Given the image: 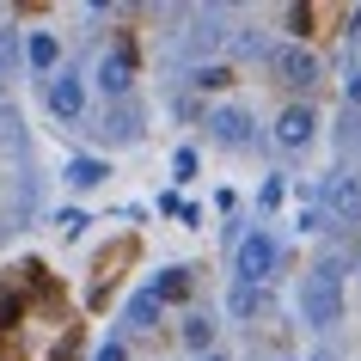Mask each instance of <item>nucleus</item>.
Listing matches in <instances>:
<instances>
[{"label":"nucleus","mask_w":361,"mask_h":361,"mask_svg":"<svg viewBox=\"0 0 361 361\" xmlns=\"http://www.w3.org/2000/svg\"><path fill=\"white\" fill-rule=\"evenodd\" d=\"M56 227L68 233V239H80V233H86V209H56Z\"/></svg>","instance_id":"16"},{"label":"nucleus","mask_w":361,"mask_h":361,"mask_svg":"<svg viewBox=\"0 0 361 361\" xmlns=\"http://www.w3.org/2000/svg\"><path fill=\"white\" fill-rule=\"evenodd\" d=\"M202 123H209L214 147H251V141H257V123H251V111H245V104H214V111L202 116Z\"/></svg>","instance_id":"5"},{"label":"nucleus","mask_w":361,"mask_h":361,"mask_svg":"<svg viewBox=\"0 0 361 361\" xmlns=\"http://www.w3.org/2000/svg\"><path fill=\"white\" fill-rule=\"evenodd\" d=\"M123 324H129V331H153V324H159V294H153V282L123 306Z\"/></svg>","instance_id":"10"},{"label":"nucleus","mask_w":361,"mask_h":361,"mask_svg":"<svg viewBox=\"0 0 361 361\" xmlns=\"http://www.w3.org/2000/svg\"><path fill=\"white\" fill-rule=\"evenodd\" d=\"M25 61H31L37 74H49V68L61 61V43L49 37V31H31V43H25Z\"/></svg>","instance_id":"12"},{"label":"nucleus","mask_w":361,"mask_h":361,"mask_svg":"<svg viewBox=\"0 0 361 361\" xmlns=\"http://www.w3.org/2000/svg\"><path fill=\"white\" fill-rule=\"evenodd\" d=\"M324 221L361 227V178L355 171H331V184H324Z\"/></svg>","instance_id":"4"},{"label":"nucleus","mask_w":361,"mask_h":361,"mask_svg":"<svg viewBox=\"0 0 361 361\" xmlns=\"http://www.w3.org/2000/svg\"><path fill=\"white\" fill-rule=\"evenodd\" d=\"M343 98H349V104L361 111V68H349V80H343Z\"/></svg>","instance_id":"19"},{"label":"nucleus","mask_w":361,"mask_h":361,"mask_svg":"<svg viewBox=\"0 0 361 361\" xmlns=\"http://www.w3.org/2000/svg\"><path fill=\"white\" fill-rule=\"evenodd\" d=\"M196 361H227V355H221V349H209V355H196Z\"/></svg>","instance_id":"21"},{"label":"nucleus","mask_w":361,"mask_h":361,"mask_svg":"<svg viewBox=\"0 0 361 361\" xmlns=\"http://www.w3.org/2000/svg\"><path fill=\"white\" fill-rule=\"evenodd\" d=\"M269 141L282 153H300L319 141V111L312 104H288V111H276V123H269Z\"/></svg>","instance_id":"3"},{"label":"nucleus","mask_w":361,"mask_h":361,"mask_svg":"<svg viewBox=\"0 0 361 361\" xmlns=\"http://www.w3.org/2000/svg\"><path fill=\"white\" fill-rule=\"evenodd\" d=\"M184 349H196V355L214 349V319L209 312H184Z\"/></svg>","instance_id":"13"},{"label":"nucleus","mask_w":361,"mask_h":361,"mask_svg":"<svg viewBox=\"0 0 361 361\" xmlns=\"http://www.w3.org/2000/svg\"><path fill=\"white\" fill-rule=\"evenodd\" d=\"M49 111H56L61 123H74V116H86V80H80L74 68L49 80Z\"/></svg>","instance_id":"8"},{"label":"nucleus","mask_w":361,"mask_h":361,"mask_svg":"<svg viewBox=\"0 0 361 361\" xmlns=\"http://www.w3.org/2000/svg\"><path fill=\"white\" fill-rule=\"evenodd\" d=\"M153 294H159V300H184V294H190V269H166V276H153Z\"/></svg>","instance_id":"14"},{"label":"nucleus","mask_w":361,"mask_h":361,"mask_svg":"<svg viewBox=\"0 0 361 361\" xmlns=\"http://www.w3.org/2000/svg\"><path fill=\"white\" fill-rule=\"evenodd\" d=\"M104 178H111V166H104L98 153H74V159H68V184H74V190H98Z\"/></svg>","instance_id":"9"},{"label":"nucleus","mask_w":361,"mask_h":361,"mask_svg":"<svg viewBox=\"0 0 361 361\" xmlns=\"http://www.w3.org/2000/svg\"><path fill=\"white\" fill-rule=\"evenodd\" d=\"M306 25H312V13H306V6H288V31H294V37H300Z\"/></svg>","instance_id":"20"},{"label":"nucleus","mask_w":361,"mask_h":361,"mask_svg":"<svg viewBox=\"0 0 361 361\" xmlns=\"http://www.w3.org/2000/svg\"><path fill=\"white\" fill-rule=\"evenodd\" d=\"M319 56H312V49H300V43H282V49H276V80H282V86H294V92H312V86H319Z\"/></svg>","instance_id":"6"},{"label":"nucleus","mask_w":361,"mask_h":361,"mask_svg":"<svg viewBox=\"0 0 361 361\" xmlns=\"http://www.w3.org/2000/svg\"><path fill=\"white\" fill-rule=\"evenodd\" d=\"M276 264H282V245H276L269 233H245V239H239V251H233V282L264 288L269 276H276Z\"/></svg>","instance_id":"2"},{"label":"nucleus","mask_w":361,"mask_h":361,"mask_svg":"<svg viewBox=\"0 0 361 361\" xmlns=\"http://www.w3.org/2000/svg\"><path fill=\"white\" fill-rule=\"evenodd\" d=\"M282 196H288V184H282V178H264V190H257L264 214H269V209H282Z\"/></svg>","instance_id":"17"},{"label":"nucleus","mask_w":361,"mask_h":361,"mask_svg":"<svg viewBox=\"0 0 361 361\" xmlns=\"http://www.w3.org/2000/svg\"><path fill=\"white\" fill-rule=\"evenodd\" d=\"M129 80H135V49L129 43H111L104 56H98V92H129Z\"/></svg>","instance_id":"7"},{"label":"nucleus","mask_w":361,"mask_h":361,"mask_svg":"<svg viewBox=\"0 0 361 361\" xmlns=\"http://www.w3.org/2000/svg\"><path fill=\"white\" fill-rule=\"evenodd\" d=\"M227 312H233V319H257V312H264V288L233 282V288H227Z\"/></svg>","instance_id":"11"},{"label":"nucleus","mask_w":361,"mask_h":361,"mask_svg":"<svg viewBox=\"0 0 361 361\" xmlns=\"http://www.w3.org/2000/svg\"><path fill=\"white\" fill-rule=\"evenodd\" d=\"M92 361H129V349H123V337H104L98 343V355Z\"/></svg>","instance_id":"18"},{"label":"nucleus","mask_w":361,"mask_h":361,"mask_svg":"<svg viewBox=\"0 0 361 361\" xmlns=\"http://www.w3.org/2000/svg\"><path fill=\"white\" fill-rule=\"evenodd\" d=\"M171 178H178V184H190V178H196V147H178V153H171Z\"/></svg>","instance_id":"15"},{"label":"nucleus","mask_w":361,"mask_h":361,"mask_svg":"<svg viewBox=\"0 0 361 361\" xmlns=\"http://www.w3.org/2000/svg\"><path fill=\"white\" fill-rule=\"evenodd\" d=\"M294 300H300V319L312 324V331H331V324L343 319V264L337 257L312 264L300 276V288H294Z\"/></svg>","instance_id":"1"}]
</instances>
